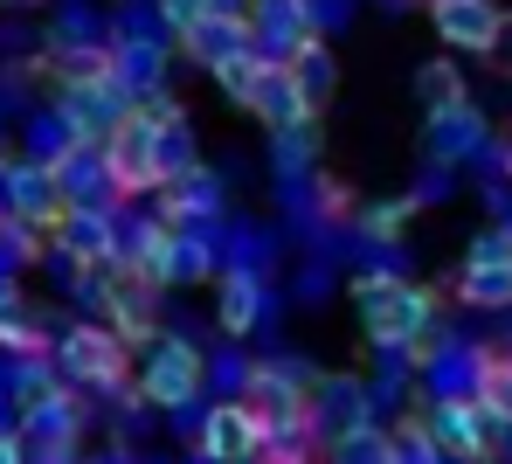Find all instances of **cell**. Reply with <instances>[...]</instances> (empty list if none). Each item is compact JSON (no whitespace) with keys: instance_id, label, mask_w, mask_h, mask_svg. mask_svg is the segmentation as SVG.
<instances>
[{"instance_id":"17","label":"cell","mask_w":512,"mask_h":464,"mask_svg":"<svg viewBox=\"0 0 512 464\" xmlns=\"http://www.w3.org/2000/svg\"><path fill=\"white\" fill-rule=\"evenodd\" d=\"M215 312H222V333H229V340L256 333V319H263V284H256V271H222Z\"/></svg>"},{"instance_id":"27","label":"cell","mask_w":512,"mask_h":464,"mask_svg":"<svg viewBox=\"0 0 512 464\" xmlns=\"http://www.w3.org/2000/svg\"><path fill=\"white\" fill-rule=\"evenodd\" d=\"M215 7H222V14H250V0H215Z\"/></svg>"},{"instance_id":"1","label":"cell","mask_w":512,"mask_h":464,"mask_svg":"<svg viewBox=\"0 0 512 464\" xmlns=\"http://www.w3.org/2000/svg\"><path fill=\"white\" fill-rule=\"evenodd\" d=\"M353 319L367 326L374 347H409V340H423V326L436 319V298H429L423 284L395 278V271H367V278L353 284Z\"/></svg>"},{"instance_id":"16","label":"cell","mask_w":512,"mask_h":464,"mask_svg":"<svg viewBox=\"0 0 512 464\" xmlns=\"http://www.w3.org/2000/svg\"><path fill=\"white\" fill-rule=\"evenodd\" d=\"M250 28L263 49H291L312 35V14H305V0H250Z\"/></svg>"},{"instance_id":"25","label":"cell","mask_w":512,"mask_h":464,"mask_svg":"<svg viewBox=\"0 0 512 464\" xmlns=\"http://www.w3.org/2000/svg\"><path fill=\"white\" fill-rule=\"evenodd\" d=\"M160 14L173 21V35H187L201 14H215V0H160Z\"/></svg>"},{"instance_id":"2","label":"cell","mask_w":512,"mask_h":464,"mask_svg":"<svg viewBox=\"0 0 512 464\" xmlns=\"http://www.w3.org/2000/svg\"><path fill=\"white\" fill-rule=\"evenodd\" d=\"M160 104H146V111H125L118 125H111V139H104V174H111V194L125 201V194H146V187H167L160 174Z\"/></svg>"},{"instance_id":"6","label":"cell","mask_w":512,"mask_h":464,"mask_svg":"<svg viewBox=\"0 0 512 464\" xmlns=\"http://www.w3.org/2000/svg\"><path fill=\"white\" fill-rule=\"evenodd\" d=\"M464 305H512V236L506 229H485L471 250H464V278H457Z\"/></svg>"},{"instance_id":"4","label":"cell","mask_w":512,"mask_h":464,"mask_svg":"<svg viewBox=\"0 0 512 464\" xmlns=\"http://www.w3.org/2000/svg\"><path fill=\"white\" fill-rule=\"evenodd\" d=\"M243 111L263 118L270 132H298V125H312V118H319V111L305 104V91L291 84V63H284V56H263V63H256L250 91H243Z\"/></svg>"},{"instance_id":"10","label":"cell","mask_w":512,"mask_h":464,"mask_svg":"<svg viewBox=\"0 0 512 464\" xmlns=\"http://www.w3.org/2000/svg\"><path fill=\"white\" fill-rule=\"evenodd\" d=\"M77 430H84L77 402H63L56 388H35V395H28V409H21V437H28L35 458H70V451H77Z\"/></svg>"},{"instance_id":"13","label":"cell","mask_w":512,"mask_h":464,"mask_svg":"<svg viewBox=\"0 0 512 464\" xmlns=\"http://www.w3.org/2000/svg\"><path fill=\"white\" fill-rule=\"evenodd\" d=\"M180 42H187V56H194V63H222V56L250 49L256 28H250V14H222V7H215V14H201ZM256 49H263V42H256Z\"/></svg>"},{"instance_id":"22","label":"cell","mask_w":512,"mask_h":464,"mask_svg":"<svg viewBox=\"0 0 512 464\" xmlns=\"http://www.w3.org/2000/svg\"><path fill=\"white\" fill-rule=\"evenodd\" d=\"M256 63H263V49H236V56H222V63H208V77L229 91V104H243V91H250V77H256Z\"/></svg>"},{"instance_id":"24","label":"cell","mask_w":512,"mask_h":464,"mask_svg":"<svg viewBox=\"0 0 512 464\" xmlns=\"http://www.w3.org/2000/svg\"><path fill=\"white\" fill-rule=\"evenodd\" d=\"M173 278H180V284L208 278V250H201V243H187V236H173Z\"/></svg>"},{"instance_id":"15","label":"cell","mask_w":512,"mask_h":464,"mask_svg":"<svg viewBox=\"0 0 512 464\" xmlns=\"http://www.w3.org/2000/svg\"><path fill=\"white\" fill-rule=\"evenodd\" d=\"M153 291H160V284L146 278V271H118V284H111V326H118L125 340H153V326H160Z\"/></svg>"},{"instance_id":"7","label":"cell","mask_w":512,"mask_h":464,"mask_svg":"<svg viewBox=\"0 0 512 464\" xmlns=\"http://www.w3.org/2000/svg\"><path fill=\"white\" fill-rule=\"evenodd\" d=\"M429 21H436V35H443L450 49H464V56H492L499 35H506V7H499V0H429Z\"/></svg>"},{"instance_id":"9","label":"cell","mask_w":512,"mask_h":464,"mask_svg":"<svg viewBox=\"0 0 512 464\" xmlns=\"http://www.w3.org/2000/svg\"><path fill=\"white\" fill-rule=\"evenodd\" d=\"M201 354L187 347V340H153V361H146V381H139V395L153 402V409H187L194 395H201Z\"/></svg>"},{"instance_id":"18","label":"cell","mask_w":512,"mask_h":464,"mask_svg":"<svg viewBox=\"0 0 512 464\" xmlns=\"http://www.w3.org/2000/svg\"><path fill=\"white\" fill-rule=\"evenodd\" d=\"M0 347H14V354H42L49 347L42 326H35V312H28V298L14 284H0Z\"/></svg>"},{"instance_id":"20","label":"cell","mask_w":512,"mask_h":464,"mask_svg":"<svg viewBox=\"0 0 512 464\" xmlns=\"http://www.w3.org/2000/svg\"><path fill=\"white\" fill-rule=\"evenodd\" d=\"M187 167H201V160H194V132H187V118H180V111H167V118H160V174H187Z\"/></svg>"},{"instance_id":"3","label":"cell","mask_w":512,"mask_h":464,"mask_svg":"<svg viewBox=\"0 0 512 464\" xmlns=\"http://www.w3.org/2000/svg\"><path fill=\"white\" fill-rule=\"evenodd\" d=\"M125 333L118 326H70L63 333V347H56V361L70 381H84V388H125Z\"/></svg>"},{"instance_id":"8","label":"cell","mask_w":512,"mask_h":464,"mask_svg":"<svg viewBox=\"0 0 512 464\" xmlns=\"http://www.w3.org/2000/svg\"><path fill=\"white\" fill-rule=\"evenodd\" d=\"M7 208H14L21 222H35V229H56L63 208H70L63 167H56V160H21V167H7Z\"/></svg>"},{"instance_id":"11","label":"cell","mask_w":512,"mask_h":464,"mask_svg":"<svg viewBox=\"0 0 512 464\" xmlns=\"http://www.w3.org/2000/svg\"><path fill=\"white\" fill-rule=\"evenodd\" d=\"M56 250H63V264H111L118 257V222L104 215V208H90V201H70L63 208V222H56Z\"/></svg>"},{"instance_id":"28","label":"cell","mask_w":512,"mask_h":464,"mask_svg":"<svg viewBox=\"0 0 512 464\" xmlns=\"http://www.w3.org/2000/svg\"><path fill=\"white\" fill-rule=\"evenodd\" d=\"M14 7H28V0H14Z\"/></svg>"},{"instance_id":"21","label":"cell","mask_w":512,"mask_h":464,"mask_svg":"<svg viewBox=\"0 0 512 464\" xmlns=\"http://www.w3.org/2000/svg\"><path fill=\"white\" fill-rule=\"evenodd\" d=\"M416 97H423L429 111H443V104H464V77H457L450 63H423V70H416Z\"/></svg>"},{"instance_id":"5","label":"cell","mask_w":512,"mask_h":464,"mask_svg":"<svg viewBox=\"0 0 512 464\" xmlns=\"http://www.w3.org/2000/svg\"><path fill=\"white\" fill-rule=\"evenodd\" d=\"M201 458L215 464H236V458H263L270 451V416L250 409V402H222L208 423H201V444H194Z\"/></svg>"},{"instance_id":"12","label":"cell","mask_w":512,"mask_h":464,"mask_svg":"<svg viewBox=\"0 0 512 464\" xmlns=\"http://www.w3.org/2000/svg\"><path fill=\"white\" fill-rule=\"evenodd\" d=\"M492 416L478 409V395L471 402H436L429 409V437H436V451L443 458H492Z\"/></svg>"},{"instance_id":"19","label":"cell","mask_w":512,"mask_h":464,"mask_svg":"<svg viewBox=\"0 0 512 464\" xmlns=\"http://www.w3.org/2000/svg\"><path fill=\"white\" fill-rule=\"evenodd\" d=\"M478 409H485L499 430H512V361H485V368H478Z\"/></svg>"},{"instance_id":"14","label":"cell","mask_w":512,"mask_h":464,"mask_svg":"<svg viewBox=\"0 0 512 464\" xmlns=\"http://www.w3.org/2000/svg\"><path fill=\"white\" fill-rule=\"evenodd\" d=\"M284 63H291V84L305 91L312 111H326V104H333V91H340V63H333V49H326L319 35L291 42V49H284Z\"/></svg>"},{"instance_id":"23","label":"cell","mask_w":512,"mask_h":464,"mask_svg":"<svg viewBox=\"0 0 512 464\" xmlns=\"http://www.w3.org/2000/svg\"><path fill=\"white\" fill-rule=\"evenodd\" d=\"M409 215H416V201H374L367 208V236H402Z\"/></svg>"},{"instance_id":"26","label":"cell","mask_w":512,"mask_h":464,"mask_svg":"<svg viewBox=\"0 0 512 464\" xmlns=\"http://www.w3.org/2000/svg\"><path fill=\"white\" fill-rule=\"evenodd\" d=\"M21 451H28V444H21V430H0V464H14Z\"/></svg>"},{"instance_id":"29","label":"cell","mask_w":512,"mask_h":464,"mask_svg":"<svg viewBox=\"0 0 512 464\" xmlns=\"http://www.w3.org/2000/svg\"><path fill=\"white\" fill-rule=\"evenodd\" d=\"M506 167H512V153H506Z\"/></svg>"}]
</instances>
